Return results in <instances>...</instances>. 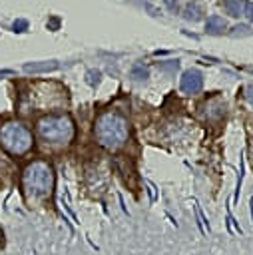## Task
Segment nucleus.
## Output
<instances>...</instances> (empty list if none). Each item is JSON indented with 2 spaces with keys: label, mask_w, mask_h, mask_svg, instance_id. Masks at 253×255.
Wrapping results in <instances>:
<instances>
[{
  "label": "nucleus",
  "mask_w": 253,
  "mask_h": 255,
  "mask_svg": "<svg viewBox=\"0 0 253 255\" xmlns=\"http://www.w3.org/2000/svg\"><path fill=\"white\" fill-rule=\"evenodd\" d=\"M94 137L108 151L120 149L129 137L127 118L114 110L102 112L94 122Z\"/></svg>",
  "instance_id": "1"
},
{
  "label": "nucleus",
  "mask_w": 253,
  "mask_h": 255,
  "mask_svg": "<svg viewBox=\"0 0 253 255\" xmlns=\"http://www.w3.org/2000/svg\"><path fill=\"white\" fill-rule=\"evenodd\" d=\"M22 189L28 201H40L54 189V167L48 161L36 159L22 171Z\"/></svg>",
  "instance_id": "2"
},
{
  "label": "nucleus",
  "mask_w": 253,
  "mask_h": 255,
  "mask_svg": "<svg viewBox=\"0 0 253 255\" xmlns=\"http://www.w3.org/2000/svg\"><path fill=\"white\" fill-rule=\"evenodd\" d=\"M36 131L48 145H68L76 135V126L68 114H48L38 120Z\"/></svg>",
  "instance_id": "3"
},
{
  "label": "nucleus",
  "mask_w": 253,
  "mask_h": 255,
  "mask_svg": "<svg viewBox=\"0 0 253 255\" xmlns=\"http://www.w3.org/2000/svg\"><path fill=\"white\" fill-rule=\"evenodd\" d=\"M0 145L10 155H26L34 145V135L22 122L10 120L0 126Z\"/></svg>",
  "instance_id": "4"
},
{
  "label": "nucleus",
  "mask_w": 253,
  "mask_h": 255,
  "mask_svg": "<svg viewBox=\"0 0 253 255\" xmlns=\"http://www.w3.org/2000/svg\"><path fill=\"white\" fill-rule=\"evenodd\" d=\"M179 88L185 94H197V92H201V88H203V76H201V72H197V70L183 72V76L179 80Z\"/></svg>",
  "instance_id": "5"
},
{
  "label": "nucleus",
  "mask_w": 253,
  "mask_h": 255,
  "mask_svg": "<svg viewBox=\"0 0 253 255\" xmlns=\"http://www.w3.org/2000/svg\"><path fill=\"white\" fill-rule=\"evenodd\" d=\"M209 108V112H205V120L207 122H217V120H221L223 118V114H225V104L221 102V100H209L207 104H205V110Z\"/></svg>",
  "instance_id": "6"
},
{
  "label": "nucleus",
  "mask_w": 253,
  "mask_h": 255,
  "mask_svg": "<svg viewBox=\"0 0 253 255\" xmlns=\"http://www.w3.org/2000/svg\"><path fill=\"white\" fill-rule=\"evenodd\" d=\"M203 14H205V10H203V6H201L197 0H191V2H187V4L183 6V18H185V20L197 22V20L203 18Z\"/></svg>",
  "instance_id": "7"
},
{
  "label": "nucleus",
  "mask_w": 253,
  "mask_h": 255,
  "mask_svg": "<svg viewBox=\"0 0 253 255\" xmlns=\"http://www.w3.org/2000/svg\"><path fill=\"white\" fill-rule=\"evenodd\" d=\"M221 6L223 10L233 16V18H239L245 14V8H247V2L245 0H221Z\"/></svg>",
  "instance_id": "8"
},
{
  "label": "nucleus",
  "mask_w": 253,
  "mask_h": 255,
  "mask_svg": "<svg viewBox=\"0 0 253 255\" xmlns=\"http://www.w3.org/2000/svg\"><path fill=\"white\" fill-rule=\"evenodd\" d=\"M227 30V22L221 18V16H209L207 18V24H205V32L211 34V36H219Z\"/></svg>",
  "instance_id": "9"
},
{
  "label": "nucleus",
  "mask_w": 253,
  "mask_h": 255,
  "mask_svg": "<svg viewBox=\"0 0 253 255\" xmlns=\"http://www.w3.org/2000/svg\"><path fill=\"white\" fill-rule=\"evenodd\" d=\"M56 68H58V62L56 60H50V62H28V64H24V72H32V74L52 72Z\"/></svg>",
  "instance_id": "10"
},
{
  "label": "nucleus",
  "mask_w": 253,
  "mask_h": 255,
  "mask_svg": "<svg viewBox=\"0 0 253 255\" xmlns=\"http://www.w3.org/2000/svg\"><path fill=\"white\" fill-rule=\"evenodd\" d=\"M129 76H131L135 82H145V80L149 78V70H147L145 66H141V64H135V66L131 68Z\"/></svg>",
  "instance_id": "11"
},
{
  "label": "nucleus",
  "mask_w": 253,
  "mask_h": 255,
  "mask_svg": "<svg viewBox=\"0 0 253 255\" xmlns=\"http://www.w3.org/2000/svg\"><path fill=\"white\" fill-rule=\"evenodd\" d=\"M86 78H88V84H98L100 82V72H94V70H90L88 74H86Z\"/></svg>",
  "instance_id": "12"
},
{
  "label": "nucleus",
  "mask_w": 253,
  "mask_h": 255,
  "mask_svg": "<svg viewBox=\"0 0 253 255\" xmlns=\"http://www.w3.org/2000/svg\"><path fill=\"white\" fill-rule=\"evenodd\" d=\"M26 28H28V22H26V20H16V22H14V30H16V32H24Z\"/></svg>",
  "instance_id": "13"
},
{
  "label": "nucleus",
  "mask_w": 253,
  "mask_h": 255,
  "mask_svg": "<svg viewBox=\"0 0 253 255\" xmlns=\"http://www.w3.org/2000/svg\"><path fill=\"white\" fill-rule=\"evenodd\" d=\"M245 16L253 22V2H249V4H247V8H245Z\"/></svg>",
  "instance_id": "14"
},
{
  "label": "nucleus",
  "mask_w": 253,
  "mask_h": 255,
  "mask_svg": "<svg viewBox=\"0 0 253 255\" xmlns=\"http://www.w3.org/2000/svg\"><path fill=\"white\" fill-rule=\"evenodd\" d=\"M247 92H249V96H247V98L253 102V86H249V88H247Z\"/></svg>",
  "instance_id": "15"
},
{
  "label": "nucleus",
  "mask_w": 253,
  "mask_h": 255,
  "mask_svg": "<svg viewBox=\"0 0 253 255\" xmlns=\"http://www.w3.org/2000/svg\"><path fill=\"white\" fill-rule=\"evenodd\" d=\"M8 74H10V70H2L0 72V80H2V76H8Z\"/></svg>",
  "instance_id": "16"
}]
</instances>
